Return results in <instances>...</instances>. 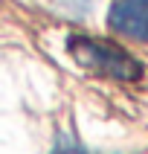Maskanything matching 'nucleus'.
<instances>
[{
	"instance_id": "obj_2",
	"label": "nucleus",
	"mask_w": 148,
	"mask_h": 154,
	"mask_svg": "<svg viewBox=\"0 0 148 154\" xmlns=\"http://www.w3.org/2000/svg\"><path fill=\"white\" fill-rule=\"evenodd\" d=\"M107 26L134 41H148V0H113Z\"/></svg>"
},
{
	"instance_id": "obj_1",
	"label": "nucleus",
	"mask_w": 148,
	"mask_h": 154,
	"mask_svg": "<svg viewBox=\"0 0 148 154\" xmlns=\"http://www.w3.org/2000/svg\"><path fill=\"white\" fill-rule=\"evenodd\" d=\"M67 50L78 67L90 70V73L116 79V82H137L142 76V64L134 61L122 47H116L110 41H96L87 35H70Z\"/></svg>"
},
{
	"instance_id": "obj_3",
	"label": "nucleus",
	"mask_w": 148,
	"mask_h": 154,
	"mask_svg": "<svg viewBox=\"0 0 148 154\" xmlns=\"http://www.w3.org/2000/svg\"><path fill=\"white\" fill-rule=\"evenodd\" d=\"M50 154H93V151H87L84 146H78L73 137H67V134H58L55 137V146H52Z\"/></svg>"
}]
</instances>
